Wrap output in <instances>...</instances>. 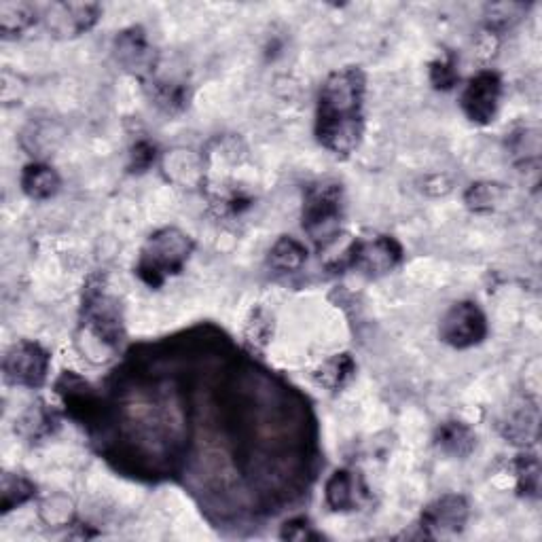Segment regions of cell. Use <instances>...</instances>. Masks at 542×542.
I'll list each match as a JSON object with an SVG mask.
<instances>
[{"label":"cell","instance_id":"obj_1","mask_svg":"<svg viewBox=\"0 0 542 542\" xmlns=\"http://www.w3.org/2000/svg\"><path fill=\"white\" fill-rule=\"evenodd\" d=\"M367 77L363 68H339L322 83L316 106V140L337 157H350L365 134Z\"/></svg>","mask_w":542,"mask_h":542},{"label":"cell","instance_id":"obj_2","mask_svg":"<svg viewBox=\"0 0 542 542\" xmlns=\"http://www.w3.org/2000/svg\"><path fill=\"white\" fill-rule=\"evenodd\" d=\"M193 248L195 244L185 231L176 227L159 229L144 242L136 274L147 286L159 288L168 278L178 276L185 269L193 255Z\"/></svg>","mask_w":542,"mask_h":542},{"label":"cell","instance_id":"obj_3","mask_svg":"<svg viewBox=\"0 0 542 542\" xmlns=\"http://www.w3.org/2000/svg\"><path fill=\"white\" fill-rule=\"evenodd\" d=\"M343 214H346L343 187L335 180H316L305 187L301 225L318 250L339 238Z\"/></svg>","mask_w":542,"mask_h":542},{"label":"cell","instance_id":"obj_4","mask_svg":"<svg viewBox=\"0 0 542 542\" xmlns=\"http://www.w3.org/2000/svg\"><path fill=\"white\" fill-rule=\"evenodd\" d=\"M83 337L89 343H96L104 358L115 352L123 337V322L119 314V305L113 297H108L104 284L92 280L85 288L83 297ZM81 339V341H85Z\"/></svg>","mask_w":542,"mask_h":542},{"label":"cell","instance_id":"obj_5","mask_svg":"<svg viewBox=\"0 0 542 542\" xmlns=\"http://www.w3.org/2000/svg\"><path fill=\"white\" fill-rule=\"evenodd\" d=\"M403 261V246L390 236H375L369 240H356L337 261V269H356L367 276H384Z\"/></svg>","mask_w":542,"mask_h":542},{"label":"cell","instance_id":"obj_6","mask_svg":"<svg viewBox=\"0 0 542 542\" xmlns=\"http://www.w3.org/2000/svg\"><path fill=\"white\" fill-rule=\"evenodd\" d=\"M51 356L36 341L22 339L13 343L3 358V377L11 386L41 388L49 373Z\"/></svg>","mask_w":542,"mask_h":542},{"label":"cell","instance_id":"obj_7","mask_svg":"<svg viewBox=\"0 0 542 542\" xmlns=\"http://www.w3.org/2000/svg\"><path fill=\"white\" fill-rule=\"evenodd\" d=\"M439 335L456 350L475 348L487 337V318L475 301L454 303L441 320Z\"/></svg>","mask_w":542,"mask_h":542},{"label":"cell","instance_id":"obj_8","mask_svg":"<svg viewBox=\"0 0 542 542\" xmlns=\"http://www.w3.org/2000/svg\"><path fill=\"white\" fill-rule=\"evenodd\" d=\"M468 515H471V507L464 496L445 494L424 509L418 528L424 538L454 536L464 530Z\"/></svg>","mask_w":542,"mask_h":542},{"label":"cell","instance_id":"obj_9","mask_svg":"<svg viewBox=\"0 0 542 542\" xmlns=\"http://www.w3.org/2000/svg\"><path fill=\"white\" fill-rule=\"evenodd\" d=\"M502 96V81L494 70H481L468 81L462 92V111L477 125L492 123Z\"/></svg>","mask_w":542,"mask_h":542},{"label":"cell","instance_id":"obj_10","mask_svg":"<svg viewBox=\"0 0 542 542\" xmlns=\"http://www.w3.org/2000/svg\"><path fill=\"white\" fill-rule=\"evenodd\" d=\"M115 58L117 62L138 77L142 83L149 81L157 70V53L151 47L147 32L140 26L121 30L115 39Z\"/></svg>","mask_w":542,"mask_h":542},{"label":"cell","instance_id":"obj_11","mask_svg":"<svg viewBox=\"0 0 542 542\" xmlns=\"http://www.w3.org/2000/svg\"><path fill=\"white\" fill-rule=\"evenodd\" d=\"M100 13V5L94 3H53L45 7V20L58 36H79L96 26Z\"/></svg>","mask_w":542,"mask_h":542},{"label":"cell","instance_id":"obj_12","mask_svg":"<svg viewBox=\"0 0 542 542\" xmlns=\"http://www.w3.org/2000/svg\"><path fill=\"white\" fill-rule=\"evenodd\" d=\"M367 496L369 490L365 481L352 471H346V468L335 471L327 481V487H324V498H327L329 509L335 513L356 511Z\"/></svg>","mask_w":542,"mask_h":542},{"label":"cell","instance_id":"obj_13","mask_svg":"<svg viewBox=\"0 0 542 542\" xmlns=\"http://www.w3.org/2000/svg\"><path fill=\"white\" fill-rule=\"evenodd\" d=\"M142 85L149 92L153 104L168 115H176L180 111H185V108L189 106L191 94H189L187 83H183V81L159 79L157 75H153L149 81H144Z\"/></svg>","mask_w":542,"mask_h":542},{"label":"cell","instance_id":"obj_14","mask_svg":"<svg viewBox=\"0 0 542 542\" xmlns=\"http://www.w3.org/2000/svg\"><path fill=\"white\" fill-rule=\"evenodd\" d=\"M435 445L451 458H468L477 445V435L468 424L447 420L435 432Z\"/></svg>","mask_w":542,"mask_h":542},{"label":"cell","instance_id":"obj_15","mask_svg":"<svg viewBox=\"0 0 542 542\" xmlns=\"http://www.w3.org/2000/svg\"><path fill=\"white\" fill-rule=\"evenodd\" d=\"M20 183H22V191L30 197V200H36V202L49 200V197L56 195L62 187L60 174L51 166L41 164V161H34V164L24 168Z\"/></svg>","mask_w":542,"mask_h":542},{"label":"cell","instance_id":"obj_16","mask_svg":"<svg viewBox=\"0 0 542 542\" xmlns=\"http://www.w3.org/2000/svg\"><path fill=\"white\" fill-rule=\"evenodd\" d=\"M356 375V363L350 354H337L329 358L327 363H322L318 371L314 373V379L327 390H343Z\"/></svg>","mask_w":542,"mask_h":542},{"label":"cell","instance_id":"obj_17","mask_svg":"<svg viewBox=\"0 0 542 542\" xmlns=\"http://www.w3.org/2000/svg\"><path fill=\"white\" fill-rule=\"evenodd\" d=\"M307 261V248L297 242L295 238L282 236L274 248L269 250V265L271 269H276L278 274H293V271H299Z\"/></svg>","mask_w":542,"mask_h":542},{"label":"cell","instance_id":"obj_18","mask_svg":"<svg viewBox=\"0 0 542 542\" xmlns=\"http://www.w3.org/2000/svg\"><path fill=\"white\" fill-rule=\"evenodd\" d=\"M58 426V418L45 403L32 405L15 426V432H20L22 437L30 441H39L47 435H51L53 428Z\"/></svg>","mask_w":542,"mask_h":542},{"label":"cell","instance_id":"obj_19","mask_svg":"<svg viewBox=\"0 0 542 542\" xmlns=\"http://www.w3.org/2000/svg\"><path fill=\"white\" fill-rule=\"evenodd\" d=\"M36 24V7L28 3H0V32L5 39H17Z\"/></svg>","mask_w":542,"mask_h":542},{"label":"cell","instance_id":"obj_20","mask_svg":"<svg viewBox=\"0 0 542 542\" xmlns=\"http://www.w3.org/2000/svg\"><path fill=\"white\" fill-rule=\"evenodd\" d=\"M36 494V485L15 473H3L0 479V513H9L17 507H22L28 500H32Z\"/></svg>","mask_w":542,"mask_h":542},{"label":"cell","instance_id":"obj_21","mask_svg":"<svg viewBox=\"0 0 542 542\" xmlns=\"http://www.w3.org/2000/svg\"><path fill=\"white\" fill-rule=\"evenodd\" d=\"M517 490L526 498H538L540 492V462L534 454H523L515 460Z\"/></svg>","mask_w":542,"mask_h":542},{"label":"cell","instance_id":"obj_22","mask_svg":"<svg viewBox=\"0 0 542 542\" xmlns=\"http://www.w3.org/2000/svg\"><path fill=\"white\" fill-rule=\"evenodd\" d=\"M458 60L451 51H445L441 58L430 62V83L441 92H449L458 83Z\"/></svg>","mask_w":542,"mask_h":542},{"label":"cell","instance_id":"obj_23","mask_svg":"<svg viewBox=\"0 0 542 542\" xmlns=\"http://www.w3.org/2000/svg\"><path fill=\"white\" fill-rule=\"evenodd\" d=\"M502 195L500 185L494 183H477L466 191L464 202L473 212H492L494 204H498Z\"/></svg>","mask_w":542,"mask_h":542},{"label":"cell","instance_id":"obj_24","mask_svg":"<svg viewBox=\"0 0 542 542\" xmlns=\"http://www.w3.org/2000/svg\"><path fill=\"white\" fill-rule=\"evenodd\" d=\"M487 11H490V13H487V32L498 34L502 30H507L515 20H519L521 13L526 11V7L511 3V5L487 7Z\"/></svg>","mask_w":542,"mask_h":542},{"label":"cell","instance_id":"obj_25","mask_svg":"<svg viewBox=\"0 0 542 542\" xmlns=\"http://www.w3.org/2000/svg\"><path fill=\"white\" fill-rule=\"evenodd\" d=\"M155 157H157L155 144H151L149 140H138L130 153V170L147 172L155 164Z\"/></svg>","mask_w":542,"mask_h":542},{"label":"cell","instance_id":"obj_26","mask_svg":"<svg viewBox=\"0 0 542 542\" xmlns=\"http://www.w3.org/2000/svg\"><path fill=\"white\" fill-rule=\"evenodd\" d=\"M269 335H271V322L265 316V312L259 310V312H255V316H252V320L248 322L246 341L250 343V346L263 348L265 343L269 341Z\"/></svg>","mask_w":542,"mask_h":542},{"label":"cell","instance_id":"obj_27","mask_svg":"<svg viewBox=\"0 0 542 542\" xmlns=\"http://www.w3.org/2000/svg\"><path fill=\"white\" fill-rule=\"evenodd\" d=\"M282 538L288 540H320L322 536L314 530V526L307 517H295L291 521H286L282 526Z\"/></svg>","mask_w":542,"mask_h":542}]
</instances>
